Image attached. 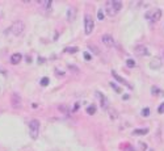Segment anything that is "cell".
<instances>
[{"mask_svg":"<svg viewBox=\"0 0 164 151\" xmlns=\"http://www.w3.org/2000/svg\"><path fill=\"white\" fill-rule=\"evenodd\" d=\"M25 30V25H24V22L21 21V20H17L15 21L12 25H11L9 28V32L13 34V36H20V34H23Z\"/></svg>","mask_w":164,"mask_h":151,"instance_id":"obj_1","label":"cell"},{"mask_svg":"<svg viewBox=\"0 0 164 151\" xmlns=\"http://www.w3.org/2000/svg\"><path fill=\"white\" fill-rule=\"evenodd\" d=\"M93 28H95V20L91 15H85L84 16V32L87 36H89V34L93 32Z\"/></svg>","mask_w":164,"mask_h":151,"instance_id":"obj_2","label":"cell"},{"mask_svg":"<svg viewBox=\"0 0 164 151\" xmlns=\"http://www.w3.org/2000/svg\"><path fill=\"white\" fill-rule=\"evenodd\" d=\"M39 121L38 120H32L29 121V133H30V137L33 139H36L39 134Z\"/></svg>","mask_w":164,"mask_h":151,"instance_id":"obj_3","label":"cell"},{"mask_svg":"<svg viewBox=\"0 0 164 151\" xmlns=\"http://www.w3.org/2000/svg\"><path fill=\"white\" fill-rule=\"evenodd\" d=\"M146 18L150 20V21H159L160 17H161V9L156 8V9H152V11H148L146 12Z\"/></svg>","mask_w":164,"mask_h":151,"instance_id":"obj_4","label":"cell"},{"mask_svg":"<svg viewBox=\"0 0 164 151\" xmlns=\"http://www.w3.org/2000/svg\"><path fill=\"white\" fill-rule=\"evenodd\" d=\"M134 53H135V55H138V56H145V55H148V54H150L145 45H138V46H135V48H134Z\"/></svg>","mask_w":164,"mask_h":151,"instance_id":"obj_5","label":"cell"},{"mask_svg":"<svg viewBox=\"0 0 164 151\" xmlns=\"http://www.w3.org/2000/svg\"><path fill=\"white\" fill-rule=\"evenodd\" d=\"M96 96L98 97V100H100V104H101V108L102 109H109V101H108V99L101 93V92H96Z\"/></svg>","mask_w":164,"mask_h":151,"instance_id":"obj_6","label":"cell"},{"mask_svg":"<svg viewBox=\"0 0 164 151\" xmlns=\"http://www.w3.org/2000/svg\"><path fill=\"white\" fill-rule=\"evenodd\" d=\"M101 41L105 46H108V48H113L114 46V38L112 36H109V34H104L101 37Z\"/></svg>","mask_w":164,"mask_h":151,"instance_id":"obj_7","label":"cell"},{"mask_svg":"<svg viewBox=\"0 0 164 151\" xmlns=\"http://www.w3.org/2000/svg\"><path fill=\"white\" fill-rule=\"evenodd\" d=\"M112 76H113V78H114V79L117 80V82H119L121 84L126 86V87H127L129 89H133V86H131V84H129V83H127V80H125L124 78H121V76H119V75H118V74H117L116 71H112Z\"/></svg>","mask_w":164,"mask_h":151,"instance_id":"obj_8","label":"cell"},{"mask_svg":"<svg viewBox=\"0 0 164 151\" xmlns=\"http://www.w3.org/2000/svg\"><path fill=\"white\" fill-rule=\"evenodd\" d=\"M105 12H106V15L108 16H110V17H113L117 12L114 11V8H113V4H112V0H109V2H106L105 3Z\"/></svg>","mask_w":164,"mask_h":151,"instance_id":"obj_9","label":"cell"},{"mask_svg":"<svg viewBox=\"0 0 164 151\" xmlns=\"http://www.w3.org/2000/svg\"><path fill=\"white\" fill-rule=\"evenodd\" d=\"M11 102H12L13 108H20L21 107V97L18 96V93H12V97H11Z\"/></svg>","mask_w":164,"mask_h":151,"instance_id":"obj_10","label":"cell"},{"mask_svg":"<svg viewBox=\"0 0 164 151\" xmlns=\"http://www.w3.org/2000/svg\"><path fill=\"white\" fill-rule=\"evenodd\" d=\"M76 13H78L76 8H75V7H70V8L67 9V20H68L70 22L74 21V20L76 18Z\"/></svg>","mask_w":164,"mask_h":151,"instance_id":"obj_11","label":"cell"},{"mask_svg":"<svg viewBox=\"0 0 164 151\" xmlns=\"http://www.w3.org/2000/svg\"><path fill=\"white\" fill-rule=\"evenodd\" d=\"M161 67V61H160V58H154L151 62H150V68L152 70H158Z\"/></svg>","mask_w":164,"mask_h":151,"instance_id":"obj_12","label":"cell"},{"mask_svg":"<svg viewBox=\"0 0 164 151\" xmlns=\"http://www.w3.org/2000/svg\"><path fill=\"white\" fill-rule=\"evenodd\" d=\"M21 59H23V55H21L20 53H15L12 56H11V63L12 64H17L21 62Z\"/></svg>","mask_w":164,"mask_h":151,"instance_id":"obj_13","label":"cell"},{"mask_svg":"<svg viewBox=\"0 0 164 151\" xmlns=\"http://www.w3.org/2000/svg\"><path fill=\"white\" fill-rule=\"evenodd\" d=\"M38 4L43 7V9H50L53 3H51V0H41V2H38Z\"/></svg>","mask_w":164,"mask_h":151,"instance_id":"obj_14","label":"cell"},{"mask_svg":"<svg viewBox=\"0 0 164 151\" xmlns=\"http://www.w3.org/2000/svg\"><path fill=\"white\" fill-rule=\"evenodd\" d=\"M112 4L116 12H119V9L122 8V2H119V0H112Z\"/></svg>","mask_w":164,"mask_h":151,"instance_id":"obj_15","label":"cell"},{"mask_svg":"<svg viewBox=\"0 0 164 151\" xmlns=\"http://www.w3.org/2000/svg\"><path fill=\"white\" fill-rule=\"evenodd\" d=\"M147 133H148V129H137V130L133 131L134 135H145Z\"/></svg>","mask_w":164,"mask_h":151,"instance_id":"obj_16","label":"cell"},{"mask_svg":"<svg viewBox=\"0 0 164 151\" xmlns=\"http://www.w3.org/2000/svg\"><path fill=\"white\" fill-rule=\"evenodd\" d=\"M64 51H66V53H68V54H75L76 51H79V49L74 46V48H66V49H64Z\"/></svg>","mask_w":164,"mask_h":151,"instance_id":"obj_17","label":"cell"},{"mask_svg":"<svg viewBox=\"0 0 164 151\" xmlns=\"http://www.w3.org/2000/svg\"><path fill=\"white\" fill-rule=\"evenodd\" d=\"M126 66H127V67H130V68L135 67V61H134V59H131V58H129V59L126 61Z\"/></svg>","mask_w":164,"mask_h":151,"instance_id":"obj_18","label":"cell"},{"mask_svg":"<svg viewBox=\"0 0 164 151\" xmlns=\"http://www.w3.org/2000/svg\"><path fill=\"white\" fill-rule=\"evenodd\" d=\"M110 87H112V88H113V89L117 92V93H121V92H122V89L119 88V87H118V86H117L114 82H112V83H110Z\"/></svg>","mask_w":164,"mask_h":151,"instance_id":"obj_19","label":"cell"},{"mask_svg":"<svg viewBox=\"0 0 164 151\" xmlns=\"http://www.w3.org/2000/svg\"><path fill=\"white\" fill-rule=\"evenodd\" d=\"M87 113L88 114H95L96 113V107L95 105H89L88 108H87Z\"/></svg>","mask_w":164,"mask_h":151,"instance_id":"obj_20","label":"cell"},{"mask_svg":"<svg viewBox=\"0 0 164 151\" xmlns=\"http://www.w3.org/2000/svg\"><path fill=\"white\" fill-rule=\"evenodd\" d=\"M108 110H109V116H110V118H112V120H116V118L118 117L116 110H113V109H108Z\"/></svg>","mask_w":164,"mask_h":151,"instance_id":"obj_21","label":"cell"},{"mask_svg":"<svg viewBox=\"0 0 164 151\" xmlns=\"http://www.w3.org/2000/svg\"><path fill=\"white\" fill-rule=\"evenodd\" d=\"M49 82H50L49 78H46V76H45V78H42V79H41V82H39V83H41V86H42V87H46V86L49 84Z\"/></svg>","mask_w":164,"mask_h":151,"instance_id":"obj_22","label":"cell"},{"mask_svg":"<svg viewBox=\"0 0 164 151\" xmlns=\"http://www.w3.org/2000/svg\"><path fill=\"white\" fill-rule=\"evenodd\" d=\"M104 17H105V13H104V11L102 9H98V12H97V18L98 20H104Z\"/></svg>","mask_w":164,"mask_h":151,"instance_id":"obj_23","label":"cell"},{"mask_svg":"<svg viewBox=\"0 0 164 151\" xmlns=\"http://www.w3.org/2000/svg\"><path fill=\"white\" fill-rule=\"evenodd\" d=\"M142 116H143V117H148V116H150V109L145 108L143 110H142Z\"/></svg>","mask_w":164,"mask_h":151,"instance_id":"obj_24","label":"cell"},{"mask_svg":"<svg viewBox=\"0 0 164 151\" xmlns=\"http://www.w3.org/2000/svg\"><path fill=\"white\" fill-rule=\"evenodd\" d=\"M88 49H89V50H93V53H95V54H97V55L100 54L98 49H97V48H95V46H92V45H88Z\"/></svg>","mask_w":164,"mask_h":151,"instance_id":"obj_25","label":"cell"},{"mask_svg":"<svg viewBox=\"0 0 164 151\" xmlns=\"http://www.w3.org/2000/svg\"><path fill=\"white\" fill-rule=\"evenodd\" d=\"M158 112H159L160 114H163V113H164V102H163V104H160V107L158 108Z\"/></svg>","mask_w":164,"mask_h":151,"instance_id":"obj_26","label":"cell"},{"mask_svg":"<svg viewBox=\"0 0 164 151\" xmlns=\"http://www.w3.org/2000/svg\"><path fill=\"white\" fill-rule=\"evenodd\" d=\"M151 92H152V95H156V92H159V89L156 87H152L151 88Z\"/></svg>","mask_w":164,"mask_h":151,"instance_id":"obj_27","label":"cell"},{"mask_svg":"<svg viewBox=\"0 0 164 151\" xmlns=\"http://www.w3.org/2000/svg\"><path fill=\"white\" fill-rule=\"evenodd\" d=\"M84 58H85V61H91V55H89L88 53L84 54Z\"/></svg>","mask_w":164,"mask_h":151,"instance_id":"obj_28","label":"cell"},{"mask_svg":"<svg viewBox=\"0 0 164 151\" xmlns=\"http://www.w3.org/2000/svg\"><path fill=\"white\" fill-rule=\"evenodd\" d=\"M139 146H140L142 150H146V148H147V145H146V143H139Z\"/></svg>","mask_w":164,"mask_h":151,"instance_id":"obj_29","label":"cell"},{"mask_svg":"<svg viewBox=\"0 0 164 151\" xmlns=\"http://www.w3.org/2000/svg\"><path fill=\"white\" fill-rule=\"evenodd\" d=\"M150 151H152V150H150Z\"/></svg>","mask_w":164,"mask_h":151,"instance_id":"obj_30","label":"cell"}]
</instances>
